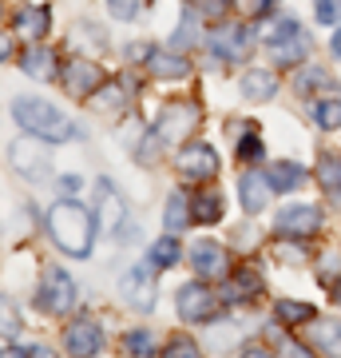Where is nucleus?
<instances>
[{"label": "nucleus", "instance_id": "nucleus-36", "mask_svg": "<svg viewBox=\"0 0 341 358\" xmlns=\"http://www.w3.org/2000/svg\"><path fill=\"white\" fill-rule=\"evenodd\" d=\"M107 8H112L115 20H135L139 16V0H107Z\"/></svg>", "mask_w": 341, "mask_h": 358}, {"label": "nucleus", "instance_id": "nucleus-9", "mask_svg": "<svg viewBox=\"0 0 341 358\" xmlns=\"http://www.w3.org/2000/svg\"><path fill=\"white\" fill-rule=\"evenodd\" d=\"M274 227H278L282 239H310L321 231V211L314 203H290L286 211H278Z\"/></svg>", "mask_w": 341, "mask_h": 358}, {"label": "nucleus", "instance_id": "nucleus-32", "mask_svg": "<svg viewBox=\"0 0 341 358\" xmlns=\"http://www.w3.org/2000/svg\"><path fill=\"white\" fill-rule=\"evenodd\" d=\"M190 8H195L202 20H222V16L234 8V0H190Z\"/></svg>", "mask_w": 341, "mask_h": 358}, {"label": "nucleus", "instance_id": "nucleus-34", "mask_svg": "<svg viewBox=\"0 0 341 358\" xmlns=\"http://www.w3.org/2000/svg\"><path fill=\"white\" fill-rule=\"evenodd\" d=\"M314 16H317V24L333 28L341 20V0H314Z\"/></svg>", "mask_w": 341, "mask_h": 358}, {"label": "nucleus", "instance_id": "nucleus-11", "mask_svg": "<svg viewBox=\"0 0 341 358\" xmlns=\"http://www.w3.org/2000/svg\"><path fill=\"white\" fill-rule=\"evenodd\" d=\"M227 247L215 243V239H199V243L190 247V267H195V275L206 282H215L227 275Z\"/></svg>", "mask_w": 341, "mask_h": 358}, {"label": "nucleus", "instance_id": "nucleus-38", "mask_svg": "<svg viewBox=\"0 0 341 358\" xmlns=\"http://www.w3.org/2000/svg\"><path fill=\"white\" fill-rule=\"evenodd\" d=\"M167 355H171V358H175V355L195 358V355H199V343H190V338H183V334H179V338H171V343H167Z\"/></svg>", "mask_w": 341, "mask_h": 358}, {"label": "nucleus", "instance_id": "nucleus-2", "mask_svg": "<svg viewBox=\"0 0 341 358\" xmlns=\"http://www.w3.org/2000/svg\"><path fill=\"white\" fill-rule=\"evenodd\" d=\"M13 115H16V124H20L24 131L44 136L48 143H68V140H76L79 136L76 120H68V115L56 112L48 100H36V96H16Z\"/></svg>", "mask_w": 341, "mask_h": 358}, {"label": "nucleus", "instance_id": "nucleus-33", "mask_svg": "<svg viewBox=\"0 0 341 358\" xmlns=\"http://www.w3.org/2000/svg\"><path fill=\"white\" fill-rule=\"evenodd\" d=\"M329 84H333V76L326 68H305L298 76V92H317V88H329Z\"/></svg>", "mask_w": 341, "mask_h": 358}, {"label": "nucleus", "instance_id": "nucleus-13", "mask_svg": "<svg viewBox=\"0 0 341 358\" xmlns=\"http://www.w3.org/2000/svg\"><path fill=\"white\" fill-rule=\"evenodd\" d=\"M60 80H63V92H68V96L84 100V96H91V92L103 84V72H100V64H91V60H72V64L60 72Z\"/></svg>", "mask_w": 341, "mask_h": 358}, {"label": "nucleus", "instance_id": "nucleus-31", "mask_svg": "<svg viewBox=\"0 0 341 358\" xmlns=\"http://www.w3.org/2000/svg\"><path fill=\"white\" fill-rule=\"evenodd\" d=\"M123 350H127V355H151V350H155L151 331H147V327H135V331H127V334H123Z\"/></svg>", "mask_w": 341, "mask_h": 358}, {"label": "nucleus", "instance_id": "nucleus-25", "mask_svg": "<svg viewBox=\"0 0 341 358\" xmlns=\"http://www.w3.org/2000/svg\"><path fill=\"white\" fill-rule=\"evenodd\" d=\"M274 319L290 331H302V322H314V307L310 303H294V299H278L274 303Z\"/></svg>", "mask_w": 341, "mask_h": 358}, {"label": "nucleus", "instance_id": "nucleus-10", "mask_svg": "<svg viewBox=\"0 0 341 358\" xmlns=\"http://www.w3.org/2000/svg\"><path fill=\"white\" fill-rule=\"evenodd\" d=\"M206 44H211V52H215L222 64H238V60L250 56V32H246V24H222V28H215V32L206 36Z\"/></svg>", "mask_w": 341, "mask_h": 358}, {"label": "nucleus", "instance_id": "nucleus-4", "mask_svg": "<svg viewBox=\"0 0 341 358\" xmlns=\"http://www.w3.org/2000/svg\"><path fill=\"white\" fill-rule=\"evenodd\" d=\"M72 307H76V282H72L68 271L52 267L48 275H44V282H40V291H36V310L60 319V315H68Z\"/></svg>", "mask_w": 341, "mask_h": 358}, {"label": "nucleus", "instance_id": "nucleus-18", "mask_svg": "<svg viewBox=\"0 0 341 358\" xmlns=\"http://www.w3.org/2000/svg\"><path fill=\"white\" fill-rule=\"evenodd\" d=\"M238 92L250 103H270V100H274V92H278V76H274L270 68H250V72L242 76Z\"/></svg>", "mask_w": 341, "mask_h": 358}, {"label": "nucleus", "instance_id": "nucleus-5", "mask_svg": "<svg viewBox=\"0 0 341 358\" xmlns=\"http://www.w3.org/2000/svg\"><path fill=\"white\" fill-rule=\"evenodd\" d=\"M8 159L24 179H48L52 176V155H48V140L32 136V140H16L8 148Z\"/></svg>", "mask_w": 341, "mask_h": 358}, {"label": "nucleus", "instance_id": "nucleus-8", "mask_svg": "<svg viewBox=\"0 0 341 358\" xmlns=\"http://www.w3.org/2000/svg\"><path fill=\"white\" fill-rule=\"evenodd\" d=\"M195 124H199V108H195L190 100L167 103L163 112H159V120H155V140H159V143L183 140V136L195 131Z\"/></svg>", "mask_w": 341, "mask_h": 358}, {"label": "nucleus", "instance_id": "nucleus-42", "mask_svg": "<svg viewBox=\"0 0 341 358\" xmlns=\"http://www.w3.org/2000/svg\"><path fill=\"white\" fill-rule=\"evenodd\" d=\"M333 299H338V303H341V279L333 282Z\"/></svg>", "mask_w": 341, "mask_h": 358}, {"label": "nucleus", "instance_id": "nucleus-6", "mask_svg": "<svg viewBox=\"0 0 341 358\" xmlns=\"http://www.w3.org/2000/svg\"><path fill=\"white\" fill-rule=\"evenodd\" d=\"M175 307H179V319L183 322H206V319H215L218 299L211 294L206 279H195V282H183V287H179Z\"/></svg>", "mask_w": 341, "mask_h": 358}, {"label": "nucleus", "instance_id": "nucleus-27", "mask_svg": "<svg viewBox=\"0 0 341 358\" xmlns=\"http://www.w3.org/2000/svg\"><path fill=\"white\" fill-rule=\"evenodd\" d=\"M179 255H183V247H179L175 231H171V235H163L159 243H151V267L155 271H171L179 263Z\"/></svg>", "mask_w": 341, "mask_h": 358}, {"label": "nucleus", "instance_id": "nucleus-1", "mask_svg": "<svg viewBox=\"0 0 341 358\" xmlns=\"http://www.w3.org/2000/svg\"><path fill=\"white\" fill-rule=\"evenodd\" d=\"M48 235L56 239V247L63 255L84 259L91 251V239H96V223H91V215L79 203L60 199V203L48 207Z\"/></svg>", "mask_w": 341, "mask_h": 358}, {"label": "nucleus", "instance_id": "nucleus-19", "mask_svg": "<svg viewBox=\"0 0 341 358\" xmlns=\"http://www.w3.org/2000/svg\"><path fill=\"white\" fill-rule=\"evenodd\" d=\"M258 294H262V275H258L254 267H238L234 275H230L222 299H227V303H250V299H258Z\"/></svg>", "mask_w": 341, "mask_h": 358}, {"label": "nucleus", "instance_id": "nucleus-26", "mask_svg": "<svg viewBox=\"0 0 341 358\" xmlns=\"http://www.w3.org/2000/svg\"><path fill=\"white\" fill-rule=\"evenodd\" d=\"M190 203H195V223H218L222 211H227L222 192H199V195H190Z\"/></svg>", "mask_w": 341, "mask_h": 358}, {"label": "nucleus", "instance_id": "nucleus-35", "mask_svg": "<svg viewBox=\"0 0 341 358\" xmlns=\"http://www.w3.org/2000/svg\"><path fill=\"white\" fill-rule=\"evenodd\" d=\"M234 8H238L246 20H258V16H266L274 8V0H234Z\"/></svg>", "mask_w": 341, "mask_h": 358}, {"label": "nucleus", "instance_id": "nucleus-24", "mask_svg": "<svg viewBox=\"0 0 341 358\" xmlns=\"http://www.w3.org/2000/svg\"><path fill=\"white\" fill-rule=\"evenodd\" d=\"M20 68H24L28 76H56V56H52V48H44V44H32V48L20 56Z\"/></svg>", "mask_w": 341, "mask_h": 358}, {"label": "nucleus", "instance_id": "nucleus-17", "mask_svg": "<svg viewBox=\"0 0 341 358\" xmlns=\"http://www.w3.org/2000/svg\"><path fill=\"white\" fill-rule=\"evenodd\" d=\"M270 192H274V183H270V176H262V171H246V176L238 179V199H242V207H246L250 215H258V211L266 207Z\"/></svg>", "mask_w": 341, "mask_h": 358}, {"label": "nucleus", "instance_id": "nucleus-23", "mask_svg": "<svg viewBox=\"0 0 341 358\" xmlns=\"http://www.w3.org/2000/svg\"><path fill=\"white\" fill-rule=\"evenodd\" d=\"M195 219V203H190V195L183 192H171V199H167V211H163V223L167 231H187V223Z\"/></svg>", "mask_w": 341, "mask_h": 358}, {"label": "nucleus", "instance_id": "nucleus-22", "mask_svg": "<svg viewBox=\"0 0 341 358\" xmlns=\"http://www.w3.org/2000/svg\"><path fill=\"white\" fill-rule=\"evenodd\" d=\"M310 343L321 350V355H341V319H326V322H314L310 327Z\"/></svg>", "mask_w": 341, "mask_h": 358}, {"label": "nucleus", "instance_id": "nucleus-12", "mask_svg": "<svg viewBox=\"0 0 341 358\" xmlns=\"http://www.w3.org/2000/svg\"><path fill=\"white\" fill-rule=\"evenodd\" d=\"M63 350L72 358H91L103 350V331L91 319H76L72 327H63Z\"/></svg>", "mask_w": 341, "mask_h": 358}, {"label": "nucleus", "instance_id": "nucleus-7", "mask_svg": "<svg viewBox=\"0 0 341 358\" xmlns=\"http://www.w3.org/2000/svg\"><path fill=\"white\" fill-rule=\"evenodd\" d=\"M175 167L183 171V179H195V183H206V179H215L218 171V152L211 148V143L202 140H190L179 148L175 155Z\"/></svg>", "mask_w": 341, "mask_h": 358}, {"label": "nucleus", "instance_id": "nucleus-40", "mask_svg": "<svg viewBox=\"0 0 341 358\" xmlns=\"http://www.w3.org/2000/svg\"><path fill=\"white\" fill-rule=\"evenodd\" d=\"M63 192L72 195V192H79V176H63V183H60Z\"/></svg>", "mask_w": 341, "mask_h": 358}, {"label": "nucleus", "instance_id": "nucleus-29", "mask_svg": "<svg viewBox=\"0 0 341 358\" xmlns=\"http://www.w3.org/2000/svg\"><path fill=\"white\" fill-rule=\"evenodd\" d=\"M234 155H238V164H258L262 159V136H258V128H246V136L238 140V148H234Z\"/></svg>", "mask_w": 341, "mask_h": 358}, {"label": "nucleus", "instance_id": "nucleus-3", "mask_svg": "<svg viewBox=\"0 0 341 358\" xmlns=\"http://www.w3.org/2000/svg\"><path fill=\"white\" fill-rule=\"evenodd\" d=\"M266 48H270L274 68H298L305 60V52H310V36H305V28L298 24V20H282V24L270 32Z\"/></svg>", "mask_w": 341, "mask_h": 358}, {"label": "nucleus", "instance_id": "nucleus-37", "mask_svg": "<svg viewBox=\"0 0 341 358\" xmlns=\"http://www.w3.org/2000/svg\"><path fill=\"white\" fill-rule=\"evenodd\" d=\"M96 108H123V88H119V84L103 88L100 96H96Z\"/></svg>", "mask_w": 341, "mask_h": 358}, {"label": "nucleus", "instance_id": "nucleus-15", "mask_svg": "<svg viewBox=\"0 0 341 358\" xmlns=\"http://www.w3.org/2000/svg\"><path fill=\"white\" fill-rule=\"evenodd\" d=\"M147 72L159 80H183L190 76V60L175 48H151L147 52Z\"/></svg>", "mask_w": 341, "mask_h": 358}, {"label": "nucleus", "instance_id": "nucleus-16", "mask_svg": "<svg viewBox=\"0 0 341 358\" xmlns=\"http://www.w3.org/2000/svg\"><path fill=\"white\" fill-rule=\"evenodd\" d=\"M48 24H52V16H48V8H40V4H24V8L13 13V28L24 40H32V44H40V40L48 36Z\"/></svg>", "mask_w": 341, "mask_h": 358}, {"label": "nucleus", "instance_id": "nucleus-28", "mask_svg": "<svg viewBox=\"0 0 341 358\" xmlns=\"http://www.w3.org/2000/svg\"><path fill=\"white\" fill-rule=\"evenodd\" d=\"M314 115H317V124H321L326 131H338V128H341V100H338V96L317 100V103H314Z\"/></svg>", "mask_w": 341, "mask_h": 358}, {"label": "nucleus", "instance_id": "nucleus-20", "mask_svg": "<svg viewBox=\"0 0 341 358\" xmlns=\"http://www.w3.org/2000/svg\"><path fill=\"white\" fill-rule=\"evenodd\" d=\"M123 219H127V207H123V199L107 187V183H100V227L112 235V231H119L123 227Z\"/></svg>", "mask_w": 341, "mask_h": 358}, {"label": "nucleus", "instance_id": "nucleus-14", "mask_svg": "<svg viewBox=\"0 0 341 358\" xmlns=\"http://www.w3.org/2000/svg\"><path fill=\"white\" fill-rule=\"evenodd\" d=\"M119 294H123V303L127 307H135V310H151L155 307V279H151V271H127L123 282H119Z\"/></svg>", "mask_w": 341, "mask_h": 358}, {"label": "nucleus", "instance_id": "nucleus-30", "mask_svg": "<svg viewBox=\"0 0 341 358\" xmlns=\"http://www.w3.org/2000/svg\"><path fill=\"white\" fill-rule=\"evenodd\" d=\"M317 179H321V187H326L329 195H338L341 199V159H321V167H317Z\"/></svg>", "mask_w": 341, "mask_h": 358}, {"label": "nucleus", "instance_id": "nucleus-39", "mask_svg": "<svg viewBox=\"0 0 341 358\" xmlns=\"http://www.w3.org/2000/svg\"><path fill=\"white\" fill-rule=\"evenodd\" d=\"M234 243H238V247H254V243H258L254 227H238V231H234Z\"/></svg>", "mask_w": 341, "mask_h": 358}, {"label": "nucleus", "instance_id": "nucleus-41", "mask_svg": "<svg viewBox=\"0 0 341 358\" xmlns=\"http://www.w3.org/2000/svg\"><path fill=\"white\" fill-rule=\"evenodd\" d=\"M329 48H333V56H338V60H341V28H338V32H333V40H329Z\"/></svg>", "mask_w": 341, "mask_h": 358}, {"label": "nucleus", "instance_id": "nucleus-21", "mask_svg": "<svg viewBox=\"0 0 341 358\" xmlns=\"http://www.w3.org/2000/svg\"><path fill=\"white\" fill-rule=\"evenodd\" d=\"M266 176H270V183H274V192H278V195H290V192H298V187L305 183V167L282 159V164H270Z\"/></svg>", "mask_w": 341, "mask_h": 358}]
</instances>
